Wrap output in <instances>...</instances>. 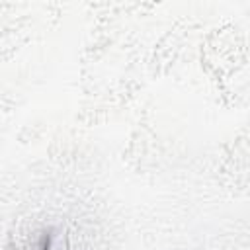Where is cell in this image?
Segmentation results:
<instances>
[{"instance_id":"cell-1","label":"cell","mask_w":250,"mask_h":250,"mask_svg":"<svg viewBox=\"0 0 250 250\" xmlns=\"http://www.w3.org/2000/svg\"><path fill=\"white\" fill-rule=\"evenodd\" d=\"M33 248H35V250H53V248H55V234H53V230H51V229L43 230V232L39 234V238L35 240Z\"/></svg>"}]
</instances>
